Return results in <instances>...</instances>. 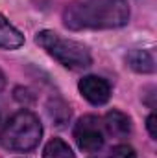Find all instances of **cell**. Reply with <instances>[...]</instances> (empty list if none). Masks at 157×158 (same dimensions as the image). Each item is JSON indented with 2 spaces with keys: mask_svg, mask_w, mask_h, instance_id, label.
I'll list each match as a JSON object with an SVG mask.
<instances>
[{
  "mask_svg": "<svg viewBox=\"0 0 157 158\" xmlns=\"http://www.w3.org/2000/svg\"><path fill=\"white\" fill-rule=\"evenodd\" d=\"M6 121H7V118H6V103H4V99L0 98V127H2Z\"/></svg>",
  "mask_w": 157,
  "mask_h": 158,
  "instance_id": "12",
  "label": "cell"
},
{
  "mask_svg": "<svg viewBox=\"0 0 157 158\" xmlns=\"http://www.w3.org/2000/svg\"><path fill=\"white\" fill-rule=\"evenodd\" d=\"M146 127H148V132L152 138H157V118L155 114H150L146 119Z\"/></svg>",
  "mask_w": 157,
  "mask_h": 158,
  "instance_id": "11",
  "label": "cell"
},
{
  "mask_svg": "<svg viewBox=\"0 0 157 158\" xmlns=\"http://www.w3.org/2000/svg\"><path fill=\"white\" fill-rule=\"evenodd\" d=\"M35 42L65 68L83 70V68L91 66V63H92V57H91V52L87 50V46H83L78 40L61 37L56 31L43 30L35 35Z\"/></svg>",
  "mask_w": 157,
  "mask_h": 158,
  "instance_id": "3",
  "label": "cell"
},
{
  "mask_svg": "<svg viewBox=\"0 0 157 158\" xmlns=\"http://www.w3.org/2000/svg\"><path fill=\"white\" fill-rule=\"evenodd\" d=\"M74 138L81 151L96 153L104 145V131L98 118L94 116H83L78 119L74 127Z\"/></svg>",
  "mask_w": 157,
  "mask_h": 158,
  "instance_id": "4",
  "label": "cell"
},
{
  "mask_svg": "<svg viewBox=\"0 0 157 158\" xmlns=\"http://www.w3.org/2000/svg\"><path fill=\"white\" fill-rule=\"evenodd\" d=\"M104 127L109 136L124 138L131 132V119L128 114H124L120 110H109L104 118Z\"/></svg>",
  "mask_w": 157,
  "mask_h": 158,
  "instance_id": "6",
  "label": "cell"
},
{
  "mask_svg": "<svg viewBox=\"0 0 157 158\" xmlns=\"http://www.w3.org/2000/svg\"><path fill=\"white\" fill-rule=\"evenodd\" d=\"M78 90L91 105H104L111 98L109 83L98 76H85L78 83Z\"/></svg>",
  "mask_w": 157,
  "mask_h": 158,
  "instance_id": "5",
  "label": "cell"
},
{
  "mask_svg": "<svg viewBox=\"0 0 157 158\" xmlns=\"http://www.w3.org/2000/svg\"><path fill=\"white\" fill-rule=\"evenodd\" d=\"M22 44H24L22 33L13 24H9V20L4 15H0V48H4V50H17Z\"/></svg>",
  "mask_w": 157,
  "mask_h": 158,
  "instance_id": "7",
  "label": "cell"
},
{
  "mask_svg": "<svg viewBox=\"0 0 157 158\" xmlns=\"http://www.w3.org/2000/svg\"><path fill=\"white\" fill-rule=\"evenodd\" d=\"M43 125L30 110H20L2 125L0 143L7 151H32L39 145Z\"/></svg>",
  "mask_w": 157,
  "mask_h": 158,
  "instance_id": "2",
  "label": "cell"
},
{
  "mask_svg": "<svg viewBox=\"0 0 157 158\" xmlns=\"http://www.w3.org/2000/svg\"><path fill=\"white\" fill-rule=\"evenodd\" d=\"M107 158H137V155H135L133 147H129V145H117L111 149Z\"/></svg>",
  "mask_w": 157,
  "mask_h": 158,
  "instance_id": "10",
  "label": "cell"
},
{
  "mask_svg": "<svg viewBox=\"0 0 157 158\" xmlns=\"http://www.w3.org/2000/svg\"><path fill=\"white\" fill-rule=\"evenodd\" d=\"M126 63L139 74H152L155 70V61L150 52L146 50H133L126 55Z\"/></svg>",
  "mask_w": 157,
  "mask_h": 158,
  "instance_id": "8",
  "label": "cell"
},
{
  "mask_svg": "<svg viewBox=\"0 0 157 158\" xmlns=\"http://www.w3.org/2000/svg\"><path fill=\"white\" fill-rule=\"evenodd\" d=\"M69 30H115L129 22L128 0H72L63 11Z\"/></svg>",
  "mask_w": 157,
  "mask_h": 158,
  "instance_id": "1",
  "label": "cell"
},
{
  "mask_svg": "<svg viewBox=\"0 0 157 158\" xmlns=\"http://www.w3.org/2000/svg\"><path fill=\"white\" fill-rule=\"evenodd\" d=\"M44 158H76L72 149L69 147V143H65L61 138H54L46 143L44 147V153H43Z\"/></svg>",
  "mask_w": 157,
  "mask_h": 158,
  "instance_id": "9",
  "label": "cell"
}]
</instances>
